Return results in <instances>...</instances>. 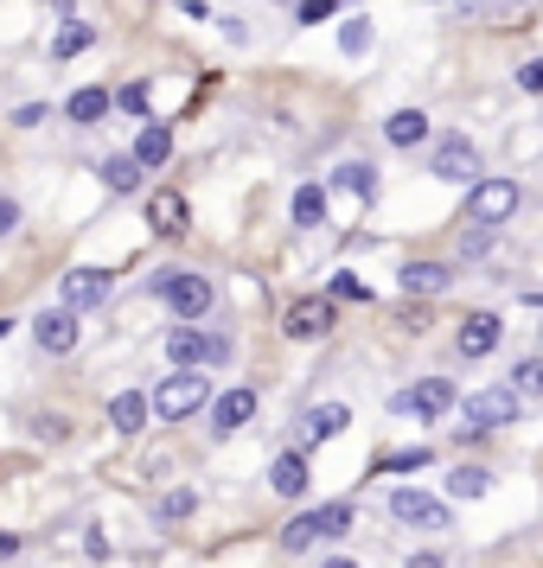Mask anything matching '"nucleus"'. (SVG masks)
Instances as JSON below:
<instances>
[{"label": "nucleus", "instance_id": "1", "mask_svg": "<svg viewBox=\"0 0 543 568\" xmlns=\"http://www.w3.org/2000/svg\"><path fill=\"white\" fill-rule=\"evenodd\" d=\"M352 524H359V511L345 505V498H333V505H308V511H294L275 530V549H288V556H301V549H313V542H339L352 537Z\"/></svg>", "mask_w": 543, "mask_h": 568}, {"label": "nucleus", "instance_id": "2", "mask_svg": "<svg viewBox=\"0 0 543 568\" xmlns=\"http://www.w3.org/2000/svg\"><path fill=\"white\" fill-rule=\"evenodd\" d=\"M154 294L173 307V320L180 326H192V320H205L211 301H218V287H211V275H185V268H160L154 275Z\"/></svg>", "mask_w": 543, "mask_h": 568}, {"label": "nucleus", "instance_id": "3", "mask_svg": "<svg viewBox=\"0 0 543 568\" xmlns=\"http://www.w3.org/2000/svg\"><path fill=\"white\" fill-rule=\"evenodd\" d=\"M211 403V377L205 371H180V377H167V384L148 396V409L160 415V422H185V415H199Z\"/></svg>", "mask_w": 543, "mask_h": 568}, {"label": "nucleus", "instance_id": "4", "mask_svg": "<svg viewBox=\"0 0 543 568\" xmlns=\"http://www.w3.org/2000/svg\"><path fill=\"white\" fill-rule=\"evenodd\" d=\"M517 192L512 180H480L473 192H466V224H480V231H499V224H512V211H517Z\"/></svg>", "mask_w": 543, "mask_h": 568}, {"label": "nucleus", "instance_id": "5", "mask_svg": "<svg viewBox=\"0 0 543 568\" xmlns=\"http://www.w3.org/2000/svg\"><path fill=\"white\" fill-rule=\"evenodd\" d=\"M429 173L435 180H448V185H480V148L466 141V134H441L435 141V154H429Z\"/></svg>", "mask_w": 543, "mask_h": 568}, {"label": "nucleus", "instance_id": "6", "mask_svg": "<svg viewBox=\"0 0 543 568\" xmlns=\"http://www.w3.org/2000/svg\"><path fill=\"white\" fill-rule=\"evenodd\" d=\"M454 403H461L454 377H422V384H410V389H396V396H390V409H396V415H422V422L448 415Z\"/></svg>", "mask_w": 543, "mask_h": 568}, {"label": "nucleus", "instance_id": "7", "mask_svg": "<svg viewBox=\"0 0 543 568\" xmlns=\"http://www.w3.org/2000/svg\"><path fill=\"white\" fill-rule=\"evenodd\" d=\"M390 517L396 524H410V530H448V498H435V491H415V486H396L390 491Z\"/></svg>", "mask_w": 543, "mask_h": 568}, {"label": "nucleus", "instance_id": "8", "mask_svg": "<svg viewBox=\"0 0 543 568\" xmlns=\"http://www.w3.org/2000/svg\"><path fill=\"white\" fill-rule=\"evenodd\" d=\"M517 409H524V403H517L512 389L499 384V389H473V396H461V422H473V428H512L517 422Z\"/></svg>", "mask_w": 543, "mask_h": 568}, {"label": "nucleus", "instance_id": "9", "mask_svg": "<svg viewBox=\"0 0 543 568\" xmlns=\"http://www.w3.org/2000/svg\"><path fill=\"white\" fill-rule=\"evenodd\" d=\"M250 422H257V389H250V384L211 396V435H218V440H231L237 428H250Z\"/></svg>", "mask_w": 543, "mask_h": 568}, {"label": "nucleus", "instance_id": "10", "mask_svg": "<svg viewBox=\"0 0 543 568\" xmlns=\"http://www.w3.org/2000/svg\"><path fill=\"white\" fill-rule=\"evenodd\" d=\"M313 486V466H308V447H288V454H275V466H269V491L275 498H288V505H301Z\"/></svg>", "mask_w": 543, "mask_h": 568}, {"label": "nucleus", "instance_id": "11", "mask_svg": "<svg viewBox=\"0 0 543 568\" xmlns=\"http://www.w3.org/2000/svg\"><path fill=\"white\" fill-rule=\"evenodd\" d=\"M282 333L288 338H326V333H333V301H326V294L294 301V307L282 313Z\"/></svg>", "mask_w": 543, "mask_h": 568}, {"label": "nucleus", "instance_id": "12", "mask_svg": "<svg viewBox=\"0 0 543 568\" xmlns=\"http://www.w3.org/2000/svg\"><path fill=\"white\" fill-rule=\"evenodd\" d=\"M32 338H39L46 358H64V352L78 345V313L71 307H46L39 320H32Z\"/></svg>", "mask_w": 543, "mask_h": 568}, {"label": "nucleus", "instance_id": "13", "mask_svg": "<svg viewBox=\"0 0 543 568\" xmlns=\"http://www.w3.org/2000/svg\"><path fill=\"white\" fill-rule=\"evenodd\" d=\"M499 338H505L499 313H466L461 333H454V352H461V358H492V352H499Z\"/></svg>", "mask_w": 543, "mask_h": 568}, {"label": "nucleus", "instance_id": "14", "mask_svg": "<svg viewBox=\"0 0 543 568\" xmlns=\"http://www.w3.org/2000/svg\"><path fill=\"white\" fill-rule=\"evenodd\" d=\"M396 287L415 294V301H429V294H448V287H454V268H448V262H403Z\"/></svg>", "mask_w": 543, "mask_h": 568}, {"label": "nucleus", "instance_id": "15", "mask_svg": "<svg viewBox=\"0 0 543 568\" xmlns=\"http://www.w3.org/2000/svg\"><path fill=\"white\" fill-rule=\"evenodd\" d=\"M103 301H109L103 268H71V275H64V307L71 313H90V307H103Z\"/></svg>", "mask_w": 543, "mask_h": 568}, {"label": "nucleus", "instance_id": "16", "mask_svg": "<svg viewBox=\"0 0 543 568\" xmlns=\"http://www.w3.org/2000/svg\"><path fill=\"white\" fill-rule=\"evenodd\" d=\"M167 154H173V129L167 122H141V134H134V166L154 173V166H167Z\"/></svg>", "mask_w": 543, "mask_h": 568}, {"label": "nucleus", "instance_id": "17", "mask_svg": "<svg viewBox=\"0 0 543 568\" xmlns=\"http://www.w3.org/2000/svg\"><path fill=\"white\" fill-rule=\"evenodd\" d=\"M109 109H115V90H103V83H90V90H78L71 103H64V115L78 122V129H97Z\"/></svg>", "mask_w": 543, "mask_h": 568}, {"label": "nucleus", "instance_id": "18", "mask_svg": "<svg viewBox=\"0 0 543 568\" xmlns=\"http://www.w3.org/2000/svg\"><path fill=\"white\" fill-rule=\"evenodd\" d=\"M148 396H141V389H122V396H115V403H109V428H115V435H141V428H148Z\"/></svg>", "mask_w": 543, "mask_h": 568}, {"label": "nucleus", "instance_id": "19", "mask_svg": "<svg viewBox=\"0 0 543 568\" xmlns=\"http://www.w3.org/2000/svg\"><path fill=\"white\" fill-rule=\"evenodd\" d=\"M333 185L352 192L359 205H371V199H378V166H371V160H345V166H333Z\"/></svg>", "mask_w": 543, "mask_h": 568}, {"label": "nucleus", "instance_id": "20", "mask_svg": "<svg viewBox=\"0 0 543 568\" xmlns=\"http://www.w3.org/2000/svg\"><path fill=\"white\" fill-rule=\"evenodd\" d=\"M148 224H154V236H185V199L180 192H154L148 199Z\"/></svg>", "mask_w": 543, "mask_h": 568}, {"label": "nucleus", "instance_id": "21", "mask_svg": "<svg viewBox=\"0 0 543 568\" xmlns=\"http://www.w3.org/2000/svg\"><path fill=\"white\" fill-rule=\"evenodd\" d=\"M301 428H308V447H313V440H333V435L352 428V409H345V403H320V409H308Z\"/></svg>", "mask_w": 543, "mask_h": 568}, {"label": "nucleus", "instance_id": "22", "mask_svg": "<svg viewBox=\"0 0 543 568\" xmlns=\"http://www.w3.org/2000/svg\"><path fill=\"white\" fill-rule=\"evenodd\" d=\"M384 141L390 148H422V141H429V115H422V109H396L384 122Z\"/></svg>", "mask_w": 543, "mask_h": 568}, {"label": "nucleus", "instance_id": "23", "mask_svg": "<svg viewBox=\"0 0 543 568\" xmlns=\"http://www.w3.org/2000/svg\"><path fill=\"white\" fill-rule=\"evenodd\" d=\"M167 358L180 364V371H199V364H205V333H199V326H173V333H167Z\"/></svg>", "mask_w": 543, "mask_h": 568}, {"label": "nucleus", "instance_id": "24", "mask_svg": "<svg viewBox=\"0 0 543 568\" xmlns=\"http://www.w3.org/2000/svg\"><path fill=\"white\" fill-rule=\"evenodd\" d=\"M486 491H492L486 466H454V473H448V498H454V505H473V498H486Z\"/></svg>", "mask_w": 543, "mask_h": 568}, {"label": "nucleus", "instance_id": "25", "mask_svg": "<svg viewBox=\"0 0 543 568\" xmlns=\"http://www.w3.org/2000/svg\"><path fill=\"white\" fill-rule=\"evenodd\" d=\"M517 396V403H537L543 396V358H517L512 364V384H505Z\"/></svg>", "mask_w": 543, "mask_h": 568}, {"label": "nucleus", "instance_id": "26", "mask_svg": "<svg viewBox=\"0 0 543 568\" xmlns=\"http://www.w3.org/2000/svg\"><path fill=\"white\" fill-rule=\"evenodd\" d=\"M97 45V27L90 20H64V32L52 39V58H78V52H90Z\"/></svg>", "mask_w": 543, "mask_h": 568}, {"label": "nucleus", "instance_id": "27", "mask_svg": "<svg viewBox=\"0 0 543 568\" xmlns=\"http://www.w3.org/2000/svg\"><path fill=\"white\" fill-rule=\"evenodd\" d=\"M294 224H301V231L326 224V185H301V192H294Z\"/></svg>", "mask_w": 543, "mask_h": 568}, {"label": "nucleus", "instance_id": "28", "mask_svg": "<svg viewBox=\"0 0 543 568\" xmlns=\"http://www.w3.org/2000/svg\"><path fill=\"white\" fill-rule=\"evenodd\" d=\"M103 185L109 192H141V166H134V154H109L103 160Z\"/></svg>", "mask_w": 543, "mask_h": 568}, {"label": "nucleus", "instance_id": "29", "mask_svg": "<svg viewBox=\"0 0 543 568\" xmlns=\"http://www.w3.org/2000/svg\"><path fill=\"white\" fill-rule=\"evenodd\" d=\"M192 505H199V491H192V486L167 491V498L154 505V524H180V517H192Z\"/></svg>", "mask_w": 543, "mask_h": 568}, {"label": "nucleus", "instance_id": "30", "mask_svg": "<svg viewBox=\"0 0 543 568\" xmlns=\"http://www.w3.org/2000/svg\"><path fill=\"white\" fill-rule=\"evenodd\" d=\"M339 45H345L352 58L371 52V20H345V27H339Z\"/></svg>", "mask_w": 543, "mask_h": 568}, {"label": "nucleus", "instance_id": "31", "mask_svg": "<svg viewBox=\"0 0 543 568\" xmlns=\"http://www.w3.org/2000/svg\"><path fill=\"white\" fill-rule=\"evenodd\" d=\"M326 301H333V307H339V301H371V287H364L359 275H333V287H326Z\"/></svg>", "mask_w": 543, "mask_h": 568}, {"label": "nucleus", "instance_id": "32", "mask_svg": "<svg viewBox=\"0 0 543 568\" xmlns=\"http://www.w3.org/2000/svg\"><path fill=\"white\" fill-rule=\"evenodd\" d=\"M429 460H435L429 447H403V454H390V460H384V473H422Z\"/></svg>", "mask_w": 543, "mask_h": 568}, {"label": "nucleus", "instance_id": "33", "mask_svg": "<svg viewBox=\"0 0 543 568\" xmlns=\"http://www.w3.org/2000/svg\"><path fill=\"white\" fill-rule=\"evenodd\" d=\"M115 109H129V115H148V83H122V90H115Z\"/></svg>", "mask_w": 543, "mask_h": 568}, {"label": "nucleus", "instance_id": "34", "mask_svg": "<svg viewBox=\"0 0 543 568\" xmlns=\"http://www.w3.org/2000/svg\"><path fill=\"white\" fill-rule=\"evenodd\" d=\"M517 90H524V97H543V58H524V64H517Z\"/></svg>", "mask_w": 543, "mask_h": 568}, {"label": "nucleus", "instance_id": "35", "mask_svg": "<svg viewBox=\"0 0 543 568\" xmlns=\"http://www.w3.org/2000/svg\"><path fill=\"white\" fill-rule=\"evenodd\" d=\"M492 250V231H480V224H473V231L461 236V256H486Z\"/></svg>", "mask_w": 543, "mask_h": 568}, {"label": "nucleus", "instance_id": "36", "mask_svg": "<svg viewBox=\"0 0 543 568\" xmlns=\"http://www.w3.org/2000/svg\"><path fill=\"white\" fill-rule=\"evenodd\" d=\"M39 440H71V422H58V415H39Z\"/></svg>", "mask_w": 543, "mask_h": 568}, {"label": "nucleus", "instance_id": "37", "mask_svg": "<svg viewBox=\"0 0 543 568\" xmlns=\"http://www.w3.org/2000/svg\"><path fill=\"white\" fill-rule=\"evenodd\" d=\"M231 358V338L224 333H205V364H224Z\"/></svg>", "mask_w": 543, "mask_h": 568}, {"label": "nucleus", "instance_id": "38", "mask_svg": "<svg viewBox=\"0 0 543 568\" xmlns=\"http://www.w3.org/2000/svg\"><path fill=\"white\" fill-rule=\"evenodd\" d=\"M333 7H339V0H301V20H308V27H313V20H326Z\"/></svg>", "mask_w": 543, "mask_h": 568}, {"label": "nucleus", "instance_id": "39", "mask_svg": "<svg viewBox=\"0 0 543 568\" xmlns=\"http://www.w3.org/2000/svg\"><path fill=\"white\" fill-rule=\"evenodd\" d=\"M20 231V205H13V199H0V236H13Z\"/></svg>", "mask_w": 543, "mask_h": 568}, {"label": "nucleus", "instance_id": "40", "mask_svg": "<svg viewBox=\"0 0 543 568\" xmlns=\"http://www.w3.org/2000/svg\"><path fill=\"white\" fill-rule=\"evenodd\" d=\"M39 122H46V103H27L20 115H13V129H39Z\"/></svg>", "mask_w": 543, "mask_h": 568}, {"label": "nucleus", "instance_id": "41", "mask_svg": "<svg viewBox=\"0 0 543 568\" xmlns=\"http://www.w3.org/2000/svg\"><path fill=\"white\" fill-rule=\"evenodd\" d=\"M403 568H448V562H441V549H415V556H410Z\"/></svg>", "mask_w": 543, "mask_h": 568}, {"label": "nucleus", "instance_id": "42", "mask_svg": "<svg viewBox=\"0 0 543 568\" xmlns=\"http://www.w3.org/2000/svg\"><path fill=\"white\" fill-rule=\"evenodd\" d=\"M13 556H20V537H13V530H0V562H13Z\"/></svg>", "mask_w": 543, "mask_h": 568}, {"label": "nucleus", "instance_id": "43", "mask_svg": "<svg viewBox=\"0 0 543 568\" xmlns=\"http://www.w3.org/2000/svg\"><path fill=\"white\" fill-rule=\"evenodd\" d=\"M320 568H359V562H352V556H326Z\"/></svg>", "mask_w": 543, "mask_h": 568}, {"label": "nucleus", "instance_id": "44", "mask_svg": "<svg viewBox=\"0 0 543 568\" xmlns=\"http://www.w3.org/2000/svg\"><path fill=\"white\" fill-rule=\"evenodd\" d=\"M7 333H13V326H7V320H0V338H7Z\"/></svg>", "mask_w": 543, "mask_h": 568}, {"label": "nucleus", "instance_id": "45", "mask_svg": "<svg viewBox=\"0 0 543 568\" xmlns=\"http://www.w3.org/2000/svg\"><path fill=\"white\" fill-rule=\"evenodd\" d=\"M512 7H524V0H512Z\"/></svg>", "mask_w": 543, "mask_h": 568}, {"label": "nucleus", "instance_id": "46", "mask_svg": "<svg viewBox=\"0 0 543 568\" xmlns=\"http://www.w3.org/2000/svg\"><path fill=\"white\" fill-rule=\"evenodd\" d=\"M537 333H543V326H537Z\"/></svg>", "mask_w": 543, "mask_h": 568}]
</instances>
